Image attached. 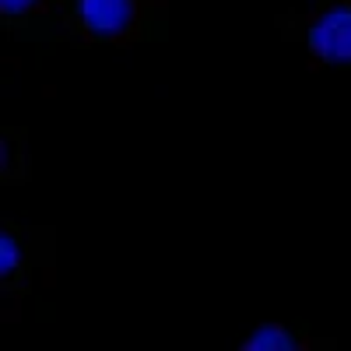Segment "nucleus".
I'll use <instances>...</instances> for the list:
<instances>
[{
  "instance_id": "1",
  "label": "nucleus",
  "mask_w": 351,
  "mask_h": 351,
  "mask_svg": "<svg viewBox=\"0 0 351 351\" xmlns=\"http://www.w3.org/2000/svg\"><path fill=\"white\" fill-rule=\"evenodd\" d=\"M309 46L316 56H324L330 64H351V11H327L313 25Z\"/></svg>"
},
{
  "instance_id": "2",
  "label": "nucleus",
  "mask_w": 351,
  "mask_h": 351,
  "mask_svg": "<svg viewBox=\"0 0 351 351\" xmlns=\"http://www.w3.org/2000/svg\"><path fill=\"white\" fill-rule=\"evenodd\" d=\"M77 14L95 36H116L127 28L134 4L130 0H77Z\"/></svg>"
},
{
  "instance_id": "3",
  "label": "nucleus",
  "mask_w": 351,
  "mask_h": 351,
  "mask_svg": "<svg viewBox=\"0 0 351 351\" xmlns=\"http://www.w3.org/2000/svg\"><path fill=\"white\" fill-rule=\"evenodd\" d=\"M295 341H291L281 327H260L250 341H246V351H291Z\"/></svg>"
},
{
  "instance_id": "4",
  "label": "nucleus",
  "mask_w": 351,
  "mask_h": 351,
  "mask_svg": "<svg viewBox=\"0 0 351 351\" xmlns=\"http://www.w3.org/2000/svg\"><path fill=\"white\" fill-rule=\"evenodd\" d=\"M14 263H18V246H14V239L4 232V236H0V274H11Z\"/></svg>"
},
{
  "instance_id": "5",
  "label": "nucleus",
  "mask_w": 351,
  "mask_h": 351,
  "mask_svg": "<svg viewBox=\"0 0 351 351\" xmlns=\"http://www.w3.org/2000/svg\"><path fill=\"white\" fill-rule=\"evenodd\" d=\"M0 8H4L8 14H18L25 8H32V0H0Z\"/></svg>"
}]
</instances>
